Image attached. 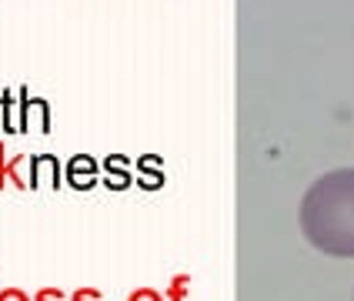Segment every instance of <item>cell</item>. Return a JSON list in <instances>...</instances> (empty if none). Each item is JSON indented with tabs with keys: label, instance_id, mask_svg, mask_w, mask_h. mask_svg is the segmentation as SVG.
<instances>
[{
	"label": "cell",
	"instance_id": "obj_1",
	"mask_svg": "<svg viewBox=\"0 0 354 301\" xmlns=\"http://www.w3.org/2000/svg\"><path fill=\"white\" fill-rule=\"evenodd\" d=\"M301 231L317 251L354 258V167L328 171L301 201Z\"/></svg>",
	"mask_w": 354,
	"mask_h": 301
},
{
	"label": "cell",
	"instance_id": "obj_2",
	"mask_svg": "<svg viewBox=\"0 0 354 301\" xmlns=\"http://www.w3.org/2000/svg\"><path fill=\"white\" fill-rule=\"evenodd\" d=\"M67 181H71L77 191H87V188L97 181V161L87 158V154L71 158V164H67Z\"/></svg>",
	"mask_w": 354,
	"mask_h": 301
},
{
	"label": "cell",
	"instance_id": "obj_3",
	"mask_svg": "<svg viewBox=\"0 0 354 301\" xmlns=\"http://www.w3.org/2000/svg\"><path fill=\"white\" fill-rule=\"evenodd\" d=\"M127 158H107L104 161V171H107V188H114V191H120V188H127L131 184V174H127Z\"/></svg>",
	"mask_w": 354,
	"mask_h": 301
},
{
	"label": "cell",
	"instance_id": "obj_4",
	"mask_svg": "<svg viewBox=\"0 0 354 301\" xmlns=\"http://www.w3.org/2000/svg\"><path fill=\"white\" fill-rule=\"evenodd\" d=\"M127 301H164V295L154 291V288H138V291L127 295Z\"/></svg>",
	"mask_w": 354,
	"mask_h": 301
},
{
	"label": "cell",
	"instance_id": "obj_5",
	"mask_svg": "<svg viewBox=\"0 0 354 301\" xmlns=\"http://www.w3.org/2000/svg\"><path fill=\"white\" fill-rule=\"evenodd\" d=\"M71 301H104V295H100L97 288H77L71 295Z\"/></svg>",
	"mask_w": 354,
	"mask_h": 301
},
{
	"label": "cell",
	"instance_id": "obj_6",
	"mask_svg": "<svg viewBox=\"0 0 354 301\" xmlns=\"http://www.w3.org/2000/svg\"><path fill=\"white\" fill-rule=\"evenodd\" d=\"M34 301H67V295L57 291V288H40L37 295H34Z\"/></svg>",
	"mask_w": 354,
	"mask_h": 301
},
{
	"label": "cell",
	"instance_id": "obj_7",
	"mask_svg": "<svg viewBox=\"0 0 354 301\" xmlns=\"http://www.w3.org/2000/svg\"><path fill=\"white\" fill-rule=\"evenodd\" d=\"M0 301H34L27 291H20V288H3L0 291Z\"/></svg>",
	"mask_w": 354,
	"mask_h": 301
}]
</instances>
